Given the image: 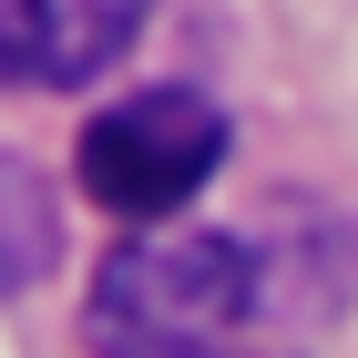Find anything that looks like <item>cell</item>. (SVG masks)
<instances>
[{"label":"cell","instance_id":"cell-1","mask_svg":"<svg viewBox=\"0 0 358 358\" xmlns=\"http://www.w3.org/2000/svg\"><path fill=\"white\" fill-rule=\"evenodd\" d=\"M256 317V256L215 225H143L103 256L83 297L92 358H225Z\"/></svg>","mask_w":358,"mask_h":358},{"label":"cell","instance_id":"cell-3","mask_svg":"<svg viewBox=\"0 0 358 358\" xmlns=\"http://www.w3.org/2000/svg\"><path fill=\"white\" fill-rule=\"evenodd\" d=\"M134 31H143V0H0V62L41 92L113 72Z\"/></svg>","mask_w":358,"mask_h":358},{"label":"cell","instance_id":"cell-2","mask_svg":"<svg viewBox=\"0 0 358 358\" xmlns=\"http://www.w3.org/2000/svg\"><path fill=\"white\" fill-rule=\"evenodd\" d=\"M225 164V113L185 83H154L83 123V194L123 225H174Z\"/></svg>","mask_w":358,"mask_h":358}]
</instances>
